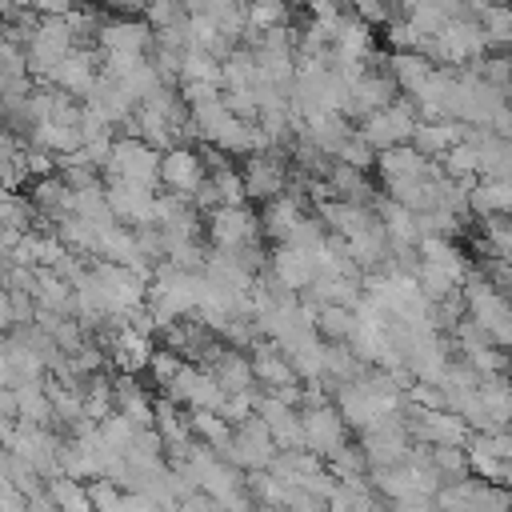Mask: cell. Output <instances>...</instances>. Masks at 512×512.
Returning a JSON list of instances; mask_svg holds the SVG:
<instances>
[{
  "mask_svg": "<svg viewBox=\"0 0 512 512\" xmlns=\"http://www.w3.org/2000/svg\"><path fill=\"white\" fill-rule=\"evenodd\" d=\"M100 56H148L156 32L148 20H108L100 28Z\"/></svg>",
  "mask_w": 512,
  "mask_h": 512,
  "instance_id": "8992f818",
  "label": "cell"
},
{
  "mask_svg": "<svg viewBox=\"0 0 512 512\" xmlns=\"http://www.w3.org/2000/svg\"><path fill=\"white\" fill-rule=\"evenodd\" d=\"M28 204L36 208V216H44V220L60 224L64 216H72V212H76V192L64 184V176H60V172H52V176L28 180Z\"/></svg>",
  "mask_w": 512,
  "mask_h": 512,
  "instance_id": "ba28073f",
  "label": "cell"
},
{
  "mask_svg": "<svg viewBox=\"0 0 512 512\" xmlns=\"http://www.w3.org/2000/svg\"><path fill=\"white\" fill-rule=\"evenodd\" d=\"M300 424H304V444L316 448V452H324V456H332V452L344 444V416L332 412L328 404H320V408H304Z\"/></svg>",
  "mask_w": 512,
  "mask_h": 512,
  "instance_id": "30bf717a",
  "label": "cell"
},
{
  "mask_svg": "<svg viewBox=\"0 0 512 512\" xmlns=\"http://www.w3.org/2000/svg\"><path fill=\"white\" fill-rule=\"evenodd\" d=\"M12 292L8 288H0V332H12Z\"/></svg>",
  "mask_w": 512,
  "mask_h": 512,
  "instance_id": "ac0fdd59",
  "label": "cell"
},
{
  "mask_svg": "<svg viewBox=\"0 0 512 512\" xmlns=\"http://www.w3.org/2000/svg\"><path fill=\"white\" fill-rule=\"evenodd\" d=\"M104 196H108V208H112L116 220H128V224H136V228L156 224V192H152V188L124 184V180H108V184H104Z\"/></svg>",
  "mask_w": 512,
  "mask_h": 512,
  "instance_id": "52a82bcc",
  "label": "cell"
},
{
  "mask_svg": "<svg viewBox=\"0 0 512 512\" xmlns=\"http://www.w3.org/2000/svg\"><path fill=\"white\" fill-rule=\"evenodd\" d=\"M104 172H108V180H124V184H140V188H156V184H160V152L148 148V144L136 140V136H116Z\"/></svg>",
  "mask_w": 512,
  "mask_h": 512,
  "instance_id": "6da1fadb",
  "label": "cell"
},
{
  "mask_svg": "<svg viewBox=\"0 0 512 512\" xmlns=\"http://www.w3.org/2000/svg\"><path fill=\"white\" fill-rule=\"evenodd\" d=\"M112 408H116L120 416H128L136 428H148V420H152V404H148L144 388H140L132 376H120V380L112 384Z\"/></svg>",
  "mask_w": 512,
  "mask_h": 512,
  "instance_id": "4fadbf2b",
  "label": "cell"
},
{
  "mask_svg": "<svg viewBox=\"0 0 512 512\" xmlns=\"http://www.w3.org/2000/svg\"><path fill=\"white\" fill-rule=\"evenodd\" d=\"M96 80H100V72H96L92 48H72V52L60 60V68H56L52 88H60V92H68V96H88V92L96 88Z\"/></svg>",
  "mask_w": 512,
  "mask_h": 512,
  "instance_id": "9c48e42d",
  "label": "cell"
},
{
  "mask_svg": "<svg viewBox=\"0 0 512 512\" xmlns=\"http://www.w3.org/2000/svg\"><path fill=\"white\" fill-rule=\"evenodd\" d=\"M480 32H484V44L488 48H512V4H484L472 12Z\"/></svg>",
  "mask_w": 512,
  "mask_h": 512,
  "instance_id": "5bb4252c",
  "label": "cell"
},
{
  "mask_svg": "<svg viewBox=\"0 0 512 512\" xmlns=\"http://www.w3.org/2000/svg\"><path fill=\"white\" fill-rule=\"evenodd\" d=\"M304 220H308V216H304V208H300L296 196H276V200L264 204L260 228H264L268 240H276V244H292V236L304 228Z\"/></svg>",
  "mask_w": 512,
  "mask_h": 512,
  "instance_id": "8fae6325",
  "label": "cell"
},
{
  "mask_svg": "<svg viewBox=\"0 0 512 512\" xmlns=\"http://www.w3.org/2000/svg\"><path fill=\"white\" fill-rule=\"evenodd\" d=\"M204 164H208V160H200L192 148L176 144V148H168V152L160 156V184H164L172 196L192 200V196L200 192V184L208 180V168H204Z\"/></svg>",
  "mask_w": 512,
  "mask_h": 512,
  "instance_id": "3957f363",
  "label": "cell"
},
{
  "mask_svg": "<svg viewBox=\"0 0 512 512\" xmlns=\"http://www.w3.org/2000/svg\"><path fill=\"white\" fill-rule=\"evenodd\" d=\"M416 104L412 100H392L388 108H380L376 116H368L360 124V136L372 144V152H388V148H400V144H412V132H416Z\"/></svg>",
  "mask_w": 512,
  "mask_h": 512,
  "instance_id": "7a4b0ae2",
  "label": "cell"
},
{
  "mask_svg": "<svg viewBox=\"0 0 512 512\" xmlns=\"http://www.w3.org/2000/svg\"><path fill=\"white\" fill-rule=\"evenodd\" d=\"M144 16H148L152 32H164V28H180L188 20V8H184V0H152Z\"/></svg>",
  "mask_w": 512,
  "mask_h": 512,
  "instance_id": "e0dca14e",
  "label": "cell"
},
{
  "mask_svg": "<svg viewBox=\"0 0 512 512\" xmlns=\"http://www.w3.org/2000/svg\"><path fill=\"white\" fill-rule=\"evenodd\" d=\"M284 20H288V0H248V32H244V40L284 28Z\"/></svg>",
  "mask_w": 512,
  "mask_h": 512,
  "instance_id": "2e32d148",
  "label": "cell"
},
{
  "mask_svg": "<svg viewBox=\"0 0 512 512\" xmlns=\"http://www.w3.org/2000/svg\"><path fill=\"white\" fill-rule=\"evenodd\" d=\"M240 180H244V192L248 196H256V200H276L280 192H284V184H288V164H284V156L276 152V148H264V152H252L248 160H244V168H240Z\"/></svg>",
  "mask_w": 512,
  "mask_h": 512,
  "instance_id": "277c9868",
  "label": "cell"
},
{
  "mask_svg": "<svg viewBox=\"0 0 512 512\" xmlns=\"http://www.w3.org/2000/svg\"><path fill=\"white\" fill-rule=\"evenodd\" d=\"M256 232H260V224H256V216H252L244 204L208 212V236H212L216 252H240V248H252Z\"/></svg>",
  "mask_w": 512,
  "mask_h": 512,
  "instance_id": "5b68a950",
  "label": "cell"
},
{
  "mask_svg": "<svg viewBox=\"0 0 512 512\" xmlns=\"http://www.w3.org/2000/svg\"><path fill=\"white\" fill-rule=\"evenodd\" d=\"M16 420H20V424H44V428H48V420H52V400H48L44 380L16 384Z\"/></svg>",
  "mask_w": 512,
  "mask_h": 512,
  "instance_id": "9a60e30c",
  "label": "cell"
},
{
  "mask_svg": "<svg viewBox=\"0 0 512 512\" xmlns=\"http://www.w3.org/2000/svg\"><path fill=\"white\" fill-rule=\"evenodd\" d=\"M252 376H256V384H264L268 392H284V388H292V380H296L288 356H284L276 344H260V348H256V356H252Z\"/></svg>",
  "mask_w": 512,
  "mask_h": 512,
  "instance_id": "7c38bea8",
  "label": "cell"
}]
</instances>
